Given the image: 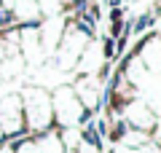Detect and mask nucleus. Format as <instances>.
<instances>
[{"instance_id": "2", "label": "nucleus", "mask_w": 161, "mask_h": 153, "mask_svg": "<svg viewBox=\"0 0 161 153\" xmlns=\"http://www.w3.org/2000/svg\"><path fill=\"white\" fill-rule=\"evenodd\" d=\"M51 113H54V121H57L59 126H75L80 118H86L83 116V105L78 102V97H75V91L70 89V86H62V89L54 91L51 97Z\"/></svg>"}, {"instance_id": "5", "label": "nucleus", "mask_w": 161, "mask_h": 153, "mask_svg": "<svg viewBox=\"0 0 161 153\" xmlns=\"http://www.w3.org/2000/svg\"><path fill=\"white\" fill-rule=\"evenodd\" d=\"M38 14H40L38 0H14V11H11V16L24 19V22H32V19H38Z\"/></svg>"}, {"instance_id": "1", "label": "nucleus", "mask_w": 161, "mask_h": 153, "mask_svg": "<svg viewBox=\"0 0 161 153\" xmlns=\"http://www.w3.org/2000/svg\"><path fill=\"white\" fill-rule=\"evenodd\" d=\"M22 110H24V126L35 134L51 129L54 124V113H51V97L43 89H27L22 99Z\"/></svg>"}, {"instance_id": "6", "label": "nucleus", "mask_w": 161, "mask_h": 153, "mask_svg": "<svg viewBox=\"0 0 161 153\" xmlns=\"http://www.w3.org/2000/svg\"><path fill=\"white\" fill-rule=\"evenodd\" d=\"M14 153H40L38 140H32V137H24V140H19L16 145H14Z\"/></svg>"}, {"instance_id": "3", "label": "nucleus", "mask_w": 161, "mask_h": 153, "mask_svg": "<svg viewBox=\"0 0 161 153\" xmlns=\"http://www.w3.org/2000/svg\"><path fill=\"white\" fill-rule=\"evenodd\" d=\"M0 132L3 137L11 134H22L24 132V110H22V97L11 94V97H3L0 99Z\"/></svg>"}, {"instance_id": "8", "label": "nucleus", "mask_w": 161, "mask_h": 153, "mask_svg": "<svg viewBox=\"0 0 161 153\" xmlns=\"http://www.w3.org/2000/svg\"><path fill=\"white\" fill-rule=\"evenodd\" d=\"M0 142H3V132H0Z\"/></svg>"}, {"instance_id": "4", "label": "nucleus", "mask_w": 161, "mask_h": 153, "mask_svg": "<svg viewBox=\"0 0 161 153\" xmlns=\"http://www.w3.org/2000/svg\"><path fill=\"white\" fill-rule=\"evenodd\" d=\"M124 118H126V124H132L134 129H142V132H148V129H156V113H153V108H148V105H142V102H126L124 105Z\"/></svg>"}, {"instance_id": "7", "label": "nucleus", "mask_w": 161, "mask_h": 153, "mask_svg": "<svg viewBox=\"0 0 161 153\" xmlns=\"http://www.w3.org/2000/svg\"><path fill=\"white\" fill-rule=\"evenodd\" d=\"M0 153H14V145L11 142H0Z\"/></svg>"}]
</instances>
